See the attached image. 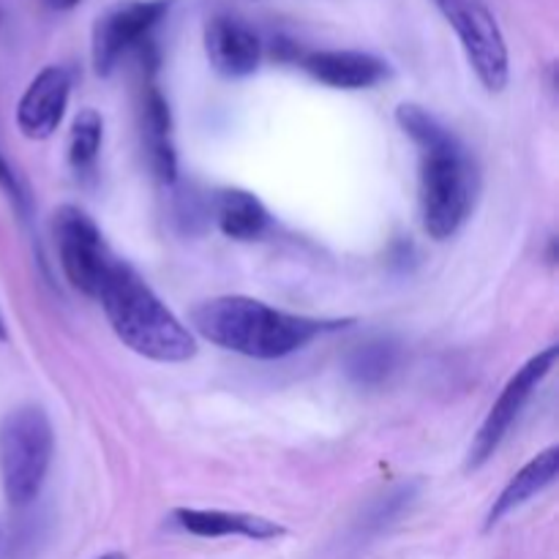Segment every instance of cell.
<instances>
[{"label":"cell","mask_w":559,"mask_h":559,"mask_svg":"<svg viewBox=\"0 0 559 559\" xmlns=\"http://www.w3.org/2000/svg\"><path fill=\"white\" fill-rule=\"evenodd\" d=\"M396 120L420 147V218L435 240H448L467 224L478 200V167L467 145L437 115L402 104Z\"/></svg>","instance_id":"1"},{"label":"cell","mask_w":559,"mask_h":559,"mask_svg":"<svg viewBox=\"0 0 559 559\" xmlns=\"http://www.w3.org/2000/svg\"><path fill=\"white\" fill-rule=\"evenodd\" d=\"M191 325L216 347L257 360H278L298 353L306 344L344 322L289 314L246 295L202 300L191 311Z\"/></svg>","instance_id":"2"},{"label":"cell","mask_w":559,"mask_h":559,"mask_svg":"<svg viewBox=\"0 0 559 559\" xmlns=\"http://www.w3.org/2000/svg\"><path fill=\"white\" fill-rule=\"evenodd\" d=\"M96 300L102 304L115 336L131 353L156 364H186L197 355L194 333L120 257H115L109 265Z\"/></svg>","instance_id":"3"},{"label":"cell","mask_w":559,"mask_h":559,"mask_svg":"<svg viewBox=\"0 0 559 559\" xmlns=\"http://www.w3.org/2000/svg\"><path fill=\"white\" fill-rule=\"evenodd\" d=\"M55 453L52 420L36 404L16 407L0 420V484L11 508L41 495Z\"/></svg>","instance_id":"4"},{"label":"cell","mask_w":559,"mask_h":559,"mask_svg":"<svg viewBox=\"0 0 559 559\" xmlns=\"http://www.w3.org/2000/svg\"><path fill=\"white\" fill-rule=\"evenodd\" d=\"M462 41L475 76L489 93H502L511 82V55L500 22L484 0H431Z\"/></svg>","instance_id":"5"},{"label":"cell","mask_w":559,"mask_h":559,"mask_svg":"<svg viewBox=\"0 0 559 559\" xmlns=\"http://www.w3.org/2000/svg\"><path fill=\"white\" fill-rule=\"evenodd\" d=\"M173 9V0H120L109 5L93 25L91 58L98 76H109L129 52L151 41V33L162 25Z\"/></svg>","instance_id":"6"},{"label":"cell","mask_w":559,"mask_h":559,"mask_svg":"<svg viewBox=\"0 0 559 559\" xmlns=\"http://www.w3.org/2000/svg\"><path fill=\"white\" fill-rule=\"evenodd\" d=\"M55 246L60 267L74 289L87 298H96L115 254L104 240L98 224L82 207L63 205L55 213Z\"/></svg>","instance_id":"7"},{"label":"cell","mask_w":559,"mask_h":559,"mask_svg":"<svg viewBox=\"0 0 559 559\" xmlns=\"http://www.w3.org/2000/svg\"><path fill=\"white\" fill-rule=\"evenodd\" d=\"M557 355H559V347L557 344H551V347H546L544 353L533 355V358H530L527 364H524L522 369L508 380V385L502 388L500 399H497L495 407L489 409L484 426H480L478 435H475L473 445H469L467 469H480L491 456H495L497 448L502 445V440H506L508 431H511V426L516 424L522 409L527 407L530 396H533V393L538 391L540 382L551 374V369H555L557 364Z\"/></svg>","instance_id":"8"},{"label":"cell","mask_w":559,"mask_h":559,"mask_svg":"<svg viewBox=\"0 0 559 559\" xmlns=\"http://www.w3.org/2000/svg\"><path fill=\"white\" fill-rule=\"evenodd\" d=\"M306 74L333 91H369L391 80V63L374 52L360 49H317L300 55Z\"/></svg>","instance_id":"9"},{"label":"cell","mask_w":559,"mask_h":559,"mask_svg":"<svg viewBox=\"0 0 559 559\" xmlns=\"http://www.w3.org/2000/svg\"><path fill=\"white\" fill-rule=\"evenodd\" d=\"M205 52L216 74L243 80L260 69L262 38L240 16L216 14L205 25Z\"/></svg>","instance_id":"10"},{"label":"cell","mask_w":559,"mask_h":559,"mask_svg":"<svg viewBox=\"0 0 559 559\" xmlns=\"http://www.w3.org/2000/svg\"><path fill=\"white\" fill-rule=\"evenodd\" d=\"M71 96V76L63 66H47L33 76L16 104V126L27 140H49L63 120Z\"/></svg>","instance_id":"11"},{"label":"cell","mask_w":559,"mask_h":559,"mask_svg":"<svg viewBox=\"0 0 559 559\" xmlns=\"http://www.w3.org/2000/svg\"><path fill=\"white\" fill-rule=\"evenodd\" d=\"M142 145H145L147 164L162 183H175L178 178V153L173 142V112L153 82V66L147 69L145 87H142Z\"/></svg>","instance_id":"12"},{"label":"cell","mask_w":559,"mask_h":559,"mask_svg":"<svg viewBox=\"0 0 559 559\" xmlns=\"http://www.w3.org/2000/svg\"><path fill=\"white\" fill-rule=\"evenodd\" d=\"M173 522L183 533L197 538H249V540H276L284 535L282 524L265 516L238 511H218V508H175Z\"/></svg>","instance_id":"13"},{"label":"cell","mask_w":559,"mask_h":559,"mask_svg":"<svg viewBox=\"0 0 559 559\" xmlns=\"http://www.w3.org/2000/svg\"><path fill=\"white\" fill-rule=\"evenodd\" d=\"M559 473V448H546L544 453L533 459V462L524 464L511 480H508L506 489L500 491V497L491 506L489 516H486V530L497 527L508 513H513L516 508H522L524 502H530L533 497H538L540 491L549 489L557 480Z\"/></svg>","instance_id":"14"},{"label":"cell","mask_w":559,"mask_h":559,"mask_svg":"<svg viewBox=\"0 0 559 559\" xmlns=\"http://www.w3.org/2000/svg\"><path fill=\"white\" fill-rule=\"evenodd\" d=\"M218 229L233 240H257L271 227V213L262 205L260 197L243 189L218 191L213 205Z\"/></svg>","instance_id":"15"},{"label":"cell","mask_w":559,"mask_h":559,"mask_svg":"<svg viewBox=\"0 0 559 559\" xmlns=\"http://www.w3.org/2000/svg\"><path fill=\"white\" fill-rule=\"evenodd\" d=\"M399 358H402V349L393 338H369L349 349L344 371L355 385L377 388L391 380L393 371L399 369Z\"/></svg>","instance_id":"16"},{"label":"cell","mask_w":559,"mask_h":559,"mask_svg":"<svg viewBox=\"0 0 559 559\" xmlns=\"http://www.w3.org/2000/svg\"><path fill=\"white\" fill-rule=\"evenodd\" d=\"M104 142V120L96 109H82L71 123L69 164L80 183H91L98 169V153Z\"/></svg>","instance_id":"17"},{"label":"cell","mask_w":559,"mask_h":559,"mask_svg":"<svg viewBox=\"0 0 559 559\" xmlns=\"http://www.w3.org/2000/svg\"><path fill=\"white\" fill-rule=\"evenodd\" d=\"M0 189H3V194L9 197V202L22 218H31V194H27L16 169L9 164V158L3 156V151H0Z\"/></svg>","instance_id":"18"},{"label":"cell","mask_w":559,"mask_h":559,"mask_svg":"<svg viewBox=\"0 0 559 559\" xmlns=\"http://www.w3.org/2000/svg\"><path fill=\"white\" fill-rule=\"evenodd\" d=\"M44 3H47V9H52V11H71V9H76L82 0H44Z\"/></svg>","instance_id":"19"},{"label":"cell","mask_w":559,"mask_h":559,"mask_svg":"<svg viewBox=\"0 0 559 559\" xmlns=\"http://www.w3.org/2000/svg\"><path fill=\"white\" fill-rule=\"evenodd\" d=\"M98 559H129V557L120 555V551H109V555H104V557H98Z\"/></svg>","instance_id":"20"},{"label":"cell","mask_w":559,"mask_h":559,"mask_svg":"<svg viewBox=\"0 0 559 559\" xmlns=\"http://www.w3.org/2000/svg\"><path fill=\"white\" fill-rule=\"evenodd\" d=\"M9 336V333H5V322H3V317H0V338H5Z\"/></svg>","instance_id":"21"}]
</instances>
